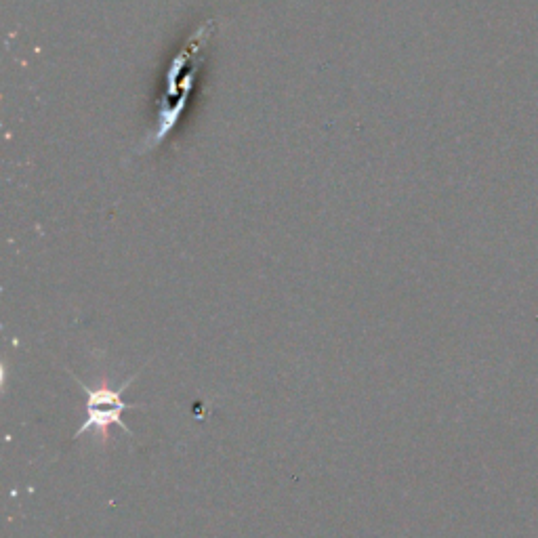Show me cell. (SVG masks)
Masks as SVG:
<instances>
[{
  "instance_id": "cell-1",
  "label": "cell",
  "mask_w": 538,
  "mask_h": 538,
  "mask_svg": "<svg viewBox=\"0 0 538 538\" xmlns=\"http://www.w3.org/2000/svg\"><path fill=\"white\" fill-rule=\"evenodd\" d=\"M213 28H215L213 19L211 22H206L204 26H200L196 30V34L188 40V45H185L181 49V53H177L173 57V64L169 66V72H167V91H164L162 101H160L158 124L154 127V133H148L146 139H143V146L139 148V154H146L148 150L160 146V143L167 139V135L175 129V124H177L181 110H183V97H188V93L192 89V82L196 78V72H194L188 80L183 82L181 74L185 68H188L190 61L196 55H200V51H204L206 43H209V38L213 36Z\"/></svg>"
},
{
  "instance_id": "cell-2",
  "label": "cell",
  "mask_w": 538,
  "mask_h": 538,
  "mask_svg": "<svg viewBox=\"0 0 538 538\" xmlns=\"http://www.w3.org/2000/svg\"><path fill=\"white\" fill-rule=\"evenodd\" d=\"M141 375V370L135 372V375L124 383L118 391H112V389H89L85 383H82L76 375H74V381L82 387V391L87 393V419L85 423L80 425V429L76 431V438H80L82 433H89L93 429L97 431H108L112 425H118L127 436H133V431L127 427V423L122 421V412L129 410V408H143L141 404H127L122 402V391L127 389L137 377Z\"/></svg>"
}]
</instances>
